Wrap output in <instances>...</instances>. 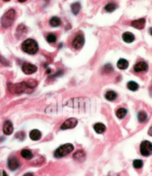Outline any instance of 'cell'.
I'll use <instances>...</instances> for the list:
<instances>
[{
    "instance_id": "obj_1",
    "label": "cell",
    "mask_w": 152,
    "mask_h": 176,
    "mask_svg": "<svg viewBox=\"0 0 152 176\" xmlns=\"http://www.w3.org/2000/svg\"><path fill=\"white\" fill-rule=\"evenodd\" d=\"M21 48L27 54H35L38 52L39 46L35 40L32 39H28L22 43Z\"/></svg>"
},
{
    "instance_id": "obj_2",
    "label": "cell",
    "mask_w": 152,
    "mask_h": 176,
    "mask_svg": "<svg viewBox=\"0 0 152 176\" xmlns=\"http://www.w3.org/2000/svg\"><path fill=\"white\" fill-rule=\"evenodd\" d=\"M16 12L14 9H10L8 10L6 13H4V15L2 16L1 19V24L4 28H8L12 26L14 21L15 19Z\"/></svg>"
},
{
    "instance_id": "obj_3",
    "label": "cell",
    "mask_w": 152,
    "mask_h": 176,
    "mask_svg": "<svg viewBox=\"0 0 152 176\" xmlns=\"http://www.w3.org/2000/svg\"><path fill=\"white\" fill-rule=\"evenodd\" d=\"M74 150V146L72 144L67 143L61 145L58 149L55 151L54 155L55 158H60L62 157H64L66 155L69 154L70 153H71L72 151Z\"/></svg>"
},
{
    "instance_id": "obj_4",
    "label": "cell",
    "mask_w": 152,
    "mask_h": 176,
    "mask_svg": "<svg viewBox=\"0 0 152 176\" xmlns=\"http://www.w3.org/2000/svg\"><path fill=\"white\" fill-rule=\"evenodd\" d=\"M27 85L26 84V82H21L19 83H16V84L10 85L8 86V89L13 94H21L26 90L27 88Z\"/></svg>"
},
{
    "instance_id": "obj_5",
    "label": "cell",
    "mask_w": 152,
    "mask_h": 176,
    "mask_svg": "<svg viewBox=\"0 0 152 176\" xmlns=\"http://www.w3.org/2000/svg\"><path fill=\"white\" fill-rule=\"evenodd\" d=\"M140 151L141 154L144 156H149L151 154L152 146L151 142L148 140H144L141 142L140 146Z\"/></svg>"
},
{
    "instance_id": "obj_6",
    "label": "cell",
    "mask_w": 152,
    "mask_h": 176,
    "mask_svg": "<svg viewBox=\"0 0 152 176\" xmlns=\"http://www.w3.org/2000/svg\"><path fill=\"white\" fill-rule=\"evenodd\" d=\"M85 44V38L82 34H78L73 39L72 41V46L76 50H80Z\"/></svg>"
},
{
    "instance_id": "obj_7",
    "label": "cell",
    "mask_w": 152,
    "mask_h": 176,
    "mask_svg": "<svg viewBox=\"0 0 152 176\" xmlns=\"http://www.w3.org/2000/svg\"><path fill=\"white\" fill-rule=\"evenodd\" d=\"M78 123V121L75 118H70L66 120L61 126V129L66 130L69 129H73L74 128Z\"/></svg>"
},
{
    "instance_id": "obj_8",
    "label": "cell",
    "mask_w": 152,
    "mask_h": 176,
    "mask_svg": "<svg viewBox=\"0 0 152 176\" xmlns=\"http://www.w3.org/2000/svg\"><path fill=\"white\" fill-rule=\"evenodd\" d=\"M22 71L26 74H32L37 70V67L29 63H24L22 66Z\"/></svg>"
},
{
    "instance_id": "obj_9",
    "label": "cell",
    "mask_w": 152,
    "mask_h": 176,
    "mask_svg": "<svg viewBox=\"0 0 152 176\" xmlns=\"http://www.w3.org/2000/svg\"><path fill=\"white\" fill-rule=\"evenodd\" d=\"M8 167L11 171H15L20 167V163L16 157H10L8 160Z\"/></svg>"
},
{
    "instance_id": "obj_10",
    "label": "cell",
    "mask_w": 152,
    "mask_h": 176,
    "mask_svg": "<svg viewBox=\"0 0 152 176\" xmlns=\"http://www.w3.org/2000/svg\"><path fill=\"white\" fill-rule=\"evenodd\" d=\"M28 32V29L26 26L24 24H20L17 26V28L16 30V37L18 39H21L22 38L24 37L26 35Z\"/></svg>"
},
{
    "instance_id": "obj_11",
    "label": "cell",
    "mask_w": 152,
    "mask_h": 176,
    "mask_svg": "<svg viewBox=\"0 0 152 176\" xmlns=\"http://www.w3.org/2000/svg\"><path fill=\"white\" fill-rule=\"evenodd\" d=\"M146 20L145 18H140L136 20H134L131 21V26L139 30H142L145 26Z\"/></svg>"
},
{
    "instance_id": "obj_12",
    "label": "cell",
    "mask_w": 152,
    "mask_h": 176,
    "mask_svg": "<svg viewBox=\"0 0 152 176\" xmlns=\"http://www.w3.org/2000/svg\"><path fill=\"white\" fill-rule=\"evenodd\" d=\"M148 69V64L144 62V61H140L137 63L134 67V69L136 72H141L147 71Z\"/></svg>"
},
{
    "instance_id": "obj_13",
    "label": "cell",
    "mask_w": 152,
    "mask_h": 176,
    "mask_svg": "<svg viewBox=\"0 0 152 176\" xmlns=\"http://www.w3.org/2000/svg\"><path fill=\"white\" fill-rule=\"evenodd\" d=\"M3 132L6 135H10L13 132V125L10 121H6L3 125Z\"/></svg>"
},
{
    "instance_id": "obj_14",
    "label": "cell",
    "mask_w": 152,
    "mask_h": 176,
    "mask_svg": "<svg viewBox=\"0 0 152 176\" xmlns=\"http://www.w3.org/2000/svg\"><path fill=\"white\" fill-rule=\"evenodd\" d=\"M123 40L125 41V43H131L135 40V36L133 33L130 32H124L122 35Z\"/></svg>"
},
{
    "instance_id": "obj_15",
    "label": "cell",
    "mask_w": 152,
    "mask_h": 176,
    "mask_svg": "<svg viewBox=\"0 0 152 176\" xmlns=\"http://www.w3.org/2000/svg\"><path fill=\"white\" fill-rule=\"evenodd\" d=\"M30 138L31 140L37 141L41 138V133L38 129H33L30 132Z\"/></svg>"
},
{
    "instance_id": "obj_16",
    "label": "cell",
    "mask_w": 152,
    "mask_h": 176,
    "mask_svg": "<svg viewBox=\"0 0 152 176\" xmlns=\"http://www.w3.org/2000/svg\"><path fill=\"white\" fill-rule=\"evenodd\" d=\"M86 157V153L82 150L77 151V152L74 153V154L73 155V158L75 160L78 162H82Z\"/></svg>"
},
{
    "instance_id": "obj_17",
    "label": "cell",
    "mask_w": 152,
    "mask_h": 176,
    "mask_svg": "<svg viewBox=\"0 0 152 176\" xmlns=\"http://www.w3.org/2000/svg\"><path fill=\"white\" fill-rule=\"evenodd\" d=\"M94 129L97 133H103L105 132L106 127L104 124L98 122L94 125Z\"/></svg>"
},
{
    "instance_id": "obj_18",
    "label": "cell",
    "mask_w": 152,
    "mask_h": 176,
    "mask_svg": "<svg viewBox=\"0 0 152 176\" xmlns=\"http://www.w3.org/2000/svg\"><path fill=\"white\" fill-rule=\"evenodd\" d=\"M129 66V62L125 58H120L117 62V67L120 69H126Z\"/></svg>"
},
{
    "instance_id": "obj_19",
    "label": "cell",
    "mask_w": 152,
    "mask_h": 176,
    "mask_svg": "<svg viewBox=\"0 0 152 176\" xmlns=\"http://www.w3.org/2000/svg\"><path fill=\"white\" fill-rule=\"evenodd\" d=\"M81 9V4L78 2H74L71 5V10L72 13L74 14V15H77L79 13V11Z\"/></svg>"
},
{
    "instance_id": "obj_20",
    "label": "cell",
    "mask_w": 152,
    "mask_h": 176,
    "mask_svg": "<svg viewBox=\"0 0 152 176\" xmlns=\"http://www.w3.org/2000/svg\"><path fill=\"white\" fill-rule=\"evenodd\" d=\"M61 24V21L60 18L58 17H53L50 20V25L52 27H58Z\"/></svg>"
},
{
    "instance_id": "obj_21",
    "label": "cell",
    "mask_w": 152,
    "mask_h": 176,
    "mask_svg": "<svg viewBox=\"0 0 152 176\" xmlns=\"http://www.w3.org/2000/svg\"><path fill=\"white\" fill-rule=\"evenodd\" d=\"M105 97L107 100H109V101H112V100H114L117 98V94L114 91H108L106 92Z\"/></svg>"
},
{
    "instance_id": "obj_22",
    "label": "cell",
    "mask_w": 152,
    "mask_h": 176,
    "mask_svg": "<svg viewBox=\"0 0 152 176\" xmlns=\"http://www.w3.org/2000/svg\"><path fill=\"white\" fill-rule=\"evenodd\" d=\"M21 155L24 158L26 159V160H30L31 158H32L33 154L32 153L30 152L28 149H23L21 152Z\"/></svg>"
},
{
    "instance_id": "obj_23",
    "label": "cell",
    "mask_w": 152,
    "mask_h": 176,
    "mask_svg": "<svg viewBox=\"0 0 152 176\" xmlns=\"http://www.w3.org/2000/svg\"><path fill=\"white\" fill-rule=\"evenodd\" d=\"M117 8V5L114 3H109L105 6V10L108 13H112Z\"/></svg>"
},
{
    "instance_id": "obj_24",
    "label": "cell",
    "mask_w": 152,
    "mask_h": 176,
    "mask_svg": "<svg viewBox=\"0 0 152 176\" xmlns=\"http://www.w3.org/2000/svg\"><path fill=\"white\" fill-rule=\"evenodd\" d=\"M127 113V111L126 109L120 108L116 111V116L118 117V118H120V119H122L126 116Z\"/></svg>"
},
{
    "instance_id": "obj_25",
    "label": "cell",
    "mask_w": 152,
    "mask_h": 176,
    "mask_svg": "<svg viewBox=\"0 0 152 176\" xmlns=\"http://www.w3.org/2000/svg\"><path fill=\"white\" fill-rule=\"evenodd\" d=\"M127 88L129 89V90L131 91H137L138 89L139 88V85L137 83L134 82V81H129L127 83Z\"/></svg>"
},
{
    "instance_id": "obj_26",
    "label": "cell",
    "mask_w": 152,
    "mask_h": 176,
    "mask_svg": "<svg viewBox=\"0 0 152 176\" xmlns=\"http://www.w3.org/2000/svg\"><path fill=\"white\" fill-rule=\"evenodd\" d=\"M138 118H139V121L140 122H143L147 119V114L144 111H140L138 114Z\"/></svg>"
},
{
    "instance_id": "obj_27",
    "label": "cell",
    "mask_w": 152,
    "mask_h": 176,
    "mask_svg": "<svg viewBox=\"0 0 152 176\" xmlns=\"http://www.w3.org/2000/svg\"><path fill=\"white\" fill-rule=\"evenodd\" d=\"M26 84L28 88H34L36 87V85H37L38 83H37V81H36L35 79H29L26 82Z\"/></svg>"
},
{
    "instance_id": "obj_28",
    "label": "cell",
    "mask_w": 152,
    "mask_h": 176,
    "mask_svg": "<svg viewBox=\"0 0 152 176\" xmlns=\"http://www.w3.org/2000/svg\"><path fill=\"white\" fill-rule=\"evenodd\" d=\"M57 36L54 34H49L46 37V40H47L48 42L50 43H55L56 41H57Z\"/></svg>"
},
{
    "instance_id": "obj_29",
    "label": "cell",
    "mask_w": 152,
    "mask_h": 176,
    "mask_svg": "<svg viewBox=\"0 0 152 176\" xmlns=\"http://www.w3.org/2000/svg\"><path fill=\"white\" fill-rule=\"evenodd\" d=\"M133 166L135 169H140L143 166V162L141 160H135L133 162Z\"/></svg>"
},
{
    "instance_id": "obj_30",
    "label": "cell",
    "mask_w": 152,
    "mask_h": 176,
    "mask_svg": "<svg viewBox=\"0 0 152 176\" xmlns=\"http://www.w3.org/2000/svg\"><path fill=\"white\" fill-rule=\"evenodd\" d=\"M104 69L106 72H112V70H113V67H112V66H111L110 64H108V65H106L105 66V67H104Z\"/></svg>"
},
{
    "instance_id": "obj_31",
    "label": "cell",
    "mask_w": 152,
    "mask_h": 176,
    "mask_svg": "<svg viewBox=\"0 0 152 176\" xmlns=\"http://www.w3.org/2000/svg\"><path fill=\"white\" fill-rule=\"evenodd\" d=\"M0 176H8V174L3 169H0Z\"/></svg>"
},
{
    "instance_id": "obj_32",
    "label": "cell",
    "mask_w": 152,
    "mask_h": 176,
    "mask_svg": "<svg viewBox=\"0 0 152 176\" xmlns=\"http://www.w3.org/2000/svg\"><path fill=\"white\" fill-rule=\"evenodd\" d=\"M24 176H34V175L31 174V173H27V174H25Z\"/></svg>"
},
{
    "instance_id": "obj_33",
    "label": "cell",
    "mask_w": 152,
    "mask_h": 176,
    "mask_svg": "<svg viewBox=\"0 0 152 176\" xmlns=\"http://www.w3.org/2000/svg\"><path fill=\"white\" fill-rule=\"evenodd\" d=\"M27 1V0H18V2H20V3H24V2H26Z\"/></svg>"
},
{
    "instance_id": "obj_34",
    "label": "cell",
    "mask_w": 152,
    "mask_h": 176,
    "mask_svg": "<svg viewBox=\"0 0 152 176\" xmlns=\"http://www.w3.org/2000/svg\"><path fill=\"white\" fill-rule=\"evenodd\" d=\"M0 61H1V62L2 61V57H1V56H0Z\"/></svg>"
},
{
    "instance_id": "obj_35",
    "label": "cell",
    "mask_w": 152,
    "mask_h": 176,
    "mask_svg": "<svg viewBox=\"0 0 152 176\" xmlns=\"http://www.w3.org/2000/svg\"><path fill=\"white\" fill-rule=\"evenodd\" d=\"M4 2H9V1H10V0H4Z\"/></svg>"
}]
</instances>
